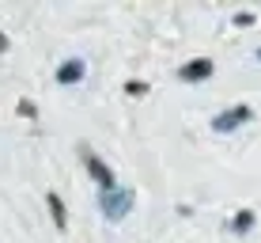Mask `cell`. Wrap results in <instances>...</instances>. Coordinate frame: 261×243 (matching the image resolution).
<instances>
[{
    "mask_svg": "<svg viewBox=\"0 0 261 243\" xmlns=\"http://www.w3.org/2000/svg\"><path fill=\"white\" fill-rule=\"evenodd\" d=\"M98 209H102L106 220L129 217V209H133V190H129V186H118V190H98Z\"/></svg>",
    "mask_w": 261,
    "mask_h": 243,
    "instance_id": "obj_1",
    "label": "cell"
},
{
    "mask_svg": "<svg viewBox=\"0 0 261 243\" xmlns=\"http://www.w3.org/2000/svg\"><path fill=\"white\" fill-rule=\"evenodd\" d=\"M250 118H254V106L235 103V106H227V111H220V114H216V118H212L208 125H212V133H235L239 125H246Z\"/></svg>",
    "mask_w": 261,
    "mask_h": 243,
    "instance_id": "obj_2",
    "label": "cell"
},
{
    "mask_svg": "<svg viewBox=\"0 0 261 243\" xmlns=\"http://www.w3.org/2000/svg\"><path fill=\"white\" fill-rule=\"evenodd\" d=\"M80 152H84V164H87V171H91V179L98 183V190H118V179H114V171L106 167L91 148H80Z\"/></svg>",
    "mask_w": 261,
    "mask_h": 243,
    "instance_id": "obj_3",
    "label": "cell"
},
{
    "mask_svg": "<svg viewBox=\"0 0 261 243\" xmlns=\"http://www.w3.org/2000/svg\"><path fill=\"white\" fill-rule=\"evenodd\" d=\"M212 73H216V65L208 57H193V61H186V65L178 69V80H182V84H204Z\"/></svg>",
    "mask_w": 261,
    "mask_h": 243,
    "instance_id": "obj_4",
    "label": "cell"
},
{
    "mask_svg": "<svg viewBox=\"0 0 261 243\" xmlns=\"http://www.w3.org/2000/svg\"><path fill=\"white\" fill-rule=\"evenodd\" d=\"M84 76H87V61H84V57H65V61L57 65V84H61V87L80 84Z\"/></svg>",
    "mask_w": 261,
    "mask_h": 243,
    "instance_id": "obj_5",
    "label": "cell"
},
{
    "mask_svg": "<svg viewBox=\"0 0 261 243\" xmlns=\"http://www.w3.org/2000/svg\"><path fill=\"white\" fill-rule=\"evenodd\" d=\"M254 224H257V213L254 209H239L235 217H231V232H235V236H250Z\"/></svg>",
    "mask_w": 261,
    "mask_h": 243,
    "instance_id": "obj_6",
    "label": "cell"
},
{
    "mask_svg": "<svg viewBox=\"0 0 261 243\" xmlns=\"http://www.w3.org/2000/svg\"><path fill=\"white\" fill-rule=\"evenodd\" d=\"M46 205H49L53 224H57V228H65V224H68V213H65V202L57 197V190H49V194H46Z\"/></svg>",
    "mask_w": 261,
    "mask_h": 243,
    "instance_id": "obj_7",
    "label": "cell"
},
{
    "mask_svg": "<svg viewBox=\"0 0 261 243\" xmlns=\"http://www.w3.org/2000/svg\"><path fill=\"white\" fill-rule=\"evenodd\" d=\"M125 92H129L133 99H140V95H148V84H144V80H129V84H125Z\"/></svg>",
    "mask_w": 261,
    "mask_h": 243,
    "instance_id": "obj_8",
    "label": "cell"
},
{
    "mask_svg": "<svg viewBox=\"0 0 261 243\" xmlns=\"http://www.w3.org/2000/svg\"><path fill=\"white\" fill-rule=\"evenodd\" d=\"M19 114H27V118H34V114H38V106H34L31 99H19Z\"/></svg>",
    "mask_w": 261,
    "mask_h": 243,
    "instance_id": "obj_9",
    "label": "cell"
},
{
    "mask_svg": "<svg viewBox=\"0 0 261 243\" xmlns=\"http://www.w3.org/2000/svg\"><path fill=\"white\" fill-rule=\"evenodd\" d=\"M235 23H242V27H250V23H254V12H239V15H235Z\"/></svg>",
    "mask_w": 261,
    "mask_h": 243,
    "instance_id": "obj_10",
    "label": "cell"
},
{
    "mask_svg": "<svg viewBox=\"0 0 261 243\" xmlns=\"http://www.w3.org/2000/svg\"><path fill=\"white\" fill-rule=\"evenodd\" d=\"M4 50H8V34L0 31V53H4Z\"/></svg>",
    "mask_w": 261,
    "mask_h": 243,
    "instance_id": "obj_11",
    "label": "cell"
},
{
    "mask_svg": "<svg viewBox=\"0 0 261 243\" xmlns=\"http://www.w3.org/2000/svg\"><path fill=\"white\" fill-rule=\"evenodd\" d=\"M254 57H257V61H261V46H257V53H254Z\"/></svg>",
    "mask_w": 261,
    "mask_h": 243,
    "instance_id": "obj_12",
    "label": "cell"
}]
</instances>
